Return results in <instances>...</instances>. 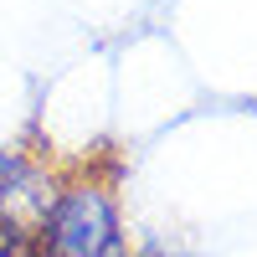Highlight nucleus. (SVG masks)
I'll return each instance as SVG.
<instances>
[{"label":"nucleus","mask_w":257,"mask_h":257,"mask_svg":"<svg viewBox=\"0 0 257 257\" xmlns=\"http://www.w3.org/2000/svg\"><path fill=\"white\" fill-rule=\"evenodd\" d=\"M144 257H175V252H165V247H149V252H144Z\"/></svg>","instance_id":"obj_3"},{"label":"nucleus","mask_w":257,"mask_h":257,"mask_svg":"<svg viewBox=\"0 0 257 257\" xmlns=\"http://www.w3.org/2000/svg\"><path fill=\"white\" fill-rule=\"evenodd\" d=\"M57 201V180L21 149H0V257L36 247L41 221Z\"/></svg>","instance_id":"obj_2"},{"label":"nucleus","mask_w":257,"mask_h":257,"mask_svg":"<svg viewBox=\"0 0 257 257\" xmlns=\"http://www.w3.org/2000/svg\"><path fill=\"white\" fill-rule=\"evenodd\" d=\"M16 257H47V252H41V247H26V252H16Z\"/></svg>","instance_id":"obj_4"},{"label":"nucleus","mask_w":257,"mask_h":257,"mask_svg":"<svg viewBox=\"0 0 257 257\" xmlns=\"http://www.w3.org/2000/svg\"><path fill=\"white\" fill-rule=\"evenodd\" d=\"M36 247L47 257H128L108 185H98V180L57 185V201L41 221Z\"/></svg>","instance_id":"obj_1"}]
</instances>
